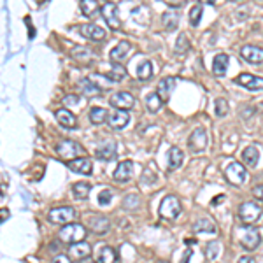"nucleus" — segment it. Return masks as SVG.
<instances>
[{
    "label": "nucleus",
    "instance_id": "nucleus-1",
    "mask_svg": "<svg viewBox=\"0 0 263 263\" xmlns=\"http://www.w3.org/2000/svg\"><path fill=\"white\" fill-rule=\"evenodd\" d=\"M58 239L62 240L63 244H76L81 242V240L86 239V228L81 223H69V225H63V228L58 232Z\"/></svg>",
    "mask_w": 263,
    "mask_h": 263
},
{
    "label": "nucleus",
    "instance_id": "nucleus-2",
    "mask_svg": "<svg viewBox=\"0 0 263 263\" xmlns=\"http://www.w3.org/2000/svg\"><path fill=\"white\" fill-rule=\"evenodd\" d=\"M48 219L53 225H69V223H74L77 219V212L70 205H63V207H56L49 211Z\"/></svg>",
    "mask_w": 263,
    "mask_h": 263
},
{
    "label": "nucleus",
    "instance_id": "nucleus-3",
    "mask_svg": "<svg viewBox=\"0 0 263 263\" xmlns=\"http://www.w3.org/2000/svg\"><path fill=\"white\" fill-rule=\"evenodd\" d=\"M261 205L258 204V202H242V204L239 205V218L242 223H246V225H253V223H256L258 219L261 218Z\"/></svg>",
    "mask_w": 263,
    "mask_h": 263
},
{
    "label": "nucleus",
    "instance_id": "nucleus-4",
    "mask_svg": "<svg viewBox=\"0 0 263 263\" xmlns=\"http://www.w3.org/2000/svg\"><path fill=\"white\" fill-rule=\"evenodd\" d=\"M181 211H183V207H181L179 198L176 195H167L160 204L158 214L165 219H176L181 214Z\"/></svg>",
    "mask_w": 263,
    "mask_h": 263
},
{
    "label": "nucleus",
    "instance_id": "nucleus-5",
    "mask_svg": "<svg viewBox=\"0 0 263 263\" xmlns=\"http://www.w3.org/2000/svg\"><path fill=\"white\" fill-rule=\"evenodd\" d=\"M239 230H240L239 242H240V246H242L244 249L253 251V249H256V247L260 246L261 237H260V232H258L254 226L246 225V226H240Z\"/></svg>",
    "mask_w": 263,
    "mask_h": 263
},
{
    "label": "nucleus",
    "instance_id": "nucleus-6",
    "mask_svg": "<svg viewBox=\"0 0 263 263\" xmlns=\"http://www.w3.org/2000/svg\"><path fill=\"white\" fill-rule=\"evenodd\" d=\"M225 177L230 184H233V186H242V184L246 183V177H247L246 167H244L240 162H232L225 169Z\"/></svg>",
    "mask_w": 263,
    "mask_h": 263
},
{
    "label": "nucleus",
    "instance_id": "nucleus-7",
    "mask_svg": "<svg viewBox=\"0 0 263 263\" xmlns=\"http://www.w3.org/2000/svg\"><path fill=\"white\" fill-rule=\"evenodd\" d=\"M56 155L63 160H74L79 155H84V149L77 142L67 139V141H62L60 144H56Z\"/></svg>",
    "mask_w": 263,
    "mask_h": 263
},
{
    "label": "nucleus",
    "instance_id": "nucleus-8",
    "mask_svg": "<svg viewBox=\"0 0 263 263\" xmlns=\"http://www.w3.org/2000/svg\"><path fill=\"white\" fill-rule=\"evenodd\" d=\"M235 84H240L246 90L249 91H263V77L260 76H253V74H240L239 77L233 79Z\"/></svg>",
    "mask_w": 263,
    "mask_h": 263
},
{
    "label": "nucleus",
    "instance_id": "nucleus-9",
    "mask_svg": "<svg viewBox=\"0 0 263 263\" xmlns=\"http://www.w3.org/2000/svg\"><path fill=\"white\" fill-rule=\"evenodd\" d=\"M188 146L193 153H202L207 148V134L204 128H195L188 139Z\"/></svg>",
    "mask_w": 263,
    "mask_h": 263
},
{
    "label": "nucleus",
    "instance_id": "nucleus-10",
    "mask_svg": "<svg viewBox=\"0 0 263 263\" xmlns=\"http://www.w3.org/2000/svg\"><path fill=\"white\" fill-rule=\"evenodd\" d=\"M100 13H102V16H104L105 23H107L112 30H118V28L121 27V21H119V14H118V7H116L112 2L102 6Z\"/></svg>",
    "mask_w": 263,
    "mask_h": 263
},
{
    "label": "nucleus",
    "instance_id": "nucleus-11",
    "mask_svg": "<svg viewBox=\"0 0 263 263\" xmlns=\"http://www.w3.org/2000/svg\"><path fill=\"white\" fill-rule=\"evenodd\" d=\"M111 105L119 111H128L135 105V98L128 91H118L111 97Z\"/></svg>",
    "mask_w": 263,
    "mask_h": 263
},
{
    "label": "nucleus",
    "instance_id": "nucleus-12",
    "mask_svg": "<svg viewBox=\"0 0 263 263\" xmlns=\"http://www.w3.org/2000/svg\"><path fill=\"white\" fill-rule=\"evenodd\" d=\"M88 228L93 233H97V235H105V233L111 230V221H109V218L100 214L90 216V219H88Z\"/></svg>",
    "mask_w": 263,
    "mask_h": 263
},
{
    "label": "nucleus",
    "instance_id": "nucleus-13",
    "mask_svg": "<svg viewBox=\"0 0 263 263\" xmlns=\"http://www.w3.org/2000/svg\"><path fill=\"white\" fill-rule=\"evenodd\" d=\"M240 56L251 65H261L263 63V49L258 46H244L240 49Z\"/></svg>",
    "mask_w": 263,
    "mask_h": 263
},
{
    "label": "nucleus",
    "instance_id": "nucleus-14",
    "mask_svg": "<svg viewBox=\"0 0 263 263\" xmlns=\"http://www.w3.org/2000/svg\"><path fill=\"white\" fill-rule=\"evenodd\" d=\"M67 165H69V169L72 170V172L83 174V176H90L91 169H93V165H91V160L86 158V156H79V158L70 160Z\"/></svg>",
    "mask_w": 263,
    "mask_h": 263
},
{
    "label": "nucleus",
    "instance_id": "nucleus-15",
    "mask_svg": "<svg viewBox=\"0 0 263 263\" xmlns=\"http://www.w3.org/2000/svg\"><path fill=\"white\" fill-rule=\"evenodd\" d=\"M107 123L112 130H121L130 123V116L126 111H119V109H116L114 112H111V114L107 116Z\"/></svg>",
    "mask_w": 263,
    "mask_h": 263
},
{
    "label": "nucleus",
    "instance_id": "nucleus-16",
    "mask_svg": "<svg viewBox=\"0 0 263 263\" xmlns=\"http://www.w3.org/2000/svg\"><path fill=\"white\" fill-rule=\"evenodd\" d=\"M81 35L88 41H93V42H98V41H104L105 39V30L98 25H83L81 27Z\"/></svg>",
    "mask_w": 263,
    "mask_h": 263
},
{
    "label": "nucleus",
    "instance_id": "nucleus-17",
    "mask_svg": "<svg viewBox=\"0 0 263 263\" xmlns=\"http://www.w3.org/2000/svg\"><path fill=\"white\" fill-rule=\"evenodd\" d=\"M132 174H134V163H132L130 160H125V162H121L116 167L112 177H114V181H118V183H126V181H130Z\"/></svg>",
    "mask_w": 263,
    "mask_h": 263
},
{
    "label": "nucleus",
    "instance_id": "nucleus-18",
    "mask_svg": "<svg viewBox=\"0 0 263 263\" xmlns=\"http://www.w3.org/2000/svg\"><path fill=\"white\" fill-rule=\"evenodd\" d=\"M93 249L88 242L81 240V242H76V244H70V249H69V254L76 260H83V258H90Z\"/></svg>",
    "mask_w": 263,
    "mask_h": 263
},
{
    "label": "nucleus",
    "instance_id": "nucleus-19",
    "mask_svg": "<svg viewBox=\"0 0 263 263\" xmlns=\"http://www.w3.org/2000/svg\"><path fill=\"white\" fill-rule=\"evenodd\" d=\"M98 160L102 162H109V160L116 158V142L114 141H105L104 144H100L95 151Z\"/></svg>",
    "mask_w": 263,
    "mask_h": 263
},
{
    "label": "nucleus",
    "instance_id": "nucleus-20",
    "mask_svg": "<svg viewBox=\"0 0 263 263\" xmlns=\"http://www.w3.org/2000/svg\"><path fill=\"white\" fill-rule=\"evenodd\" d=\"M116 251L111 246L102 244L100 247H97L95 251V263H116Z\"/></svg>",
    "mask_w": 263,
    "mask_h": 263
},
{
    "label": "nucleus",
    "instance_id": "nucleus-21",
    "mask_svg": "<svg viewBox=\"0 0 263 263\" xmlns=\"http://www.w3.org/2000/svg\"><path fill=\"white\" fill-rule=\"evenodd\" d=\"M174 88H176V79L174 77H165L158 83V90H156V95H158L162 100H169L170 95H172Z\"/></svg>",
    "mask_w": 263,
    "mask_h": 263
},
{
    "label": "nucleus",
    "instance_id": "nucleus-22",
    "mask_svg": "<svg viewBox=\"0 0 263 263\" xmlns=\"http://www.w3.org/2000/svg\"><path fill=\"white\" fill-rule=\"evenodd\" d=\"M193 230L197 233H212V235H216L218 233V226H216V223L212 221L211 218H200L195 221L193 225Z\"/></svg>",
    "mask_w": 263,
    "mask_h": 263
},
{
    "label": "nucleus",
    "instance_id": "nucleus-23",
    "mask_svg": "<svg viewBox=\"0 0 263 263\" xmlns=\"http://www.w3.org/2000/svg\"><path fill=\"white\" fill-rule=\"evenodd\" d=\"M228 55H225V53H219V55L214 56V62H212V72H214V76L221 77L226 74V70H228Z\"/></svg>",
    "mask_w": 263,
    "mask_h": 263
},
{
    "label": "nucleus",
    "instance_id": "nucleus-24",
    "mask_svg": "<svg viewBox=\"0 0 263 263\" xmlns=\"http://www.w3.org/2000/svg\"><path fill=\"white\" fill-rule=\"evenodd\" d=\"M56 121L62 126H65V128H76L77 126L76 116H74L69 109H58V111H56Z\"/></svg>",
    "mask_w": 263,
    "mask_h": 263
},
{
    "label": "nucleus",
    "instance_id": "nucleus-25",
    "mask_svg": "<svg viewBox=\"0 0 263 263\" xmlns=\"http://www.w3.org/2000/svg\"><path fill=\"white\" fill-rule=\"evenodd\" d=\"M184 162V155L177 146H172L169 149V163H167V170H176L183 165Z\"/></svg>",
    "mask_w": 263,
    "mask_h": 263
},
{
    "label": "nucleus",
    "instance_id": "nucleus-26",
    "mask_svg": "<svg viewBox=\"0 0 263 263\" xmlns=\"http://www.w3.org/2000/svg\"><path fill=\"white\" fill-rule=\"evenodd\" d=\"M258 160H260V153H258L256 146H247L242 151V165L254 169V167L258 165Z\"/></svg>",
    "mask_w": 263,
    "mask_h": 263
},
{
    "label": "nucleus",
    "instance_id": "nucleus-27",
    "mask_svg": "<svg viewBox=\"0 0 263 263\" xmlns=\"http://www.w3.org/2000/svg\"><path fill=\"white\" fill-rule=\"evenodd\" d=\"M130 49H132V46L128 44V42H125V41L119 42V44L111 51V60L112 62H116V63H119L121 60H125L126 56H128Z\"/></svg>",
    "mask_w": 263,
    "mask_h": 263
},
{
    "label": "nucleus",
    "instance_id": "nucleus-28",
    "mask_svg": "<svg viewBox=\"0 0 263 263\" xmlns=\"http://www.w3.org/2000/svg\"><path fill=\"white\" fill-rule=\"evenodd\" d=\"M179 13L177 11H167L165 14H163V27L167 28L169 32L176 30L177 25H179Z\"/></svg>",
    "mask_w": 263,
    "mask_h": 263
},
{
    "label": "nucleus",
    "instance_id": "nucleus-29",
    "mask_svg": "<svg viewBox=\"0 0 263 263\" xmlns=\"http://www.w3.org/2000/svg\"><path fill=\"white\" fill-rule=\"evenodd\" d=\"M107 116H109L107 109H104V107H93L90 111V121L93 123V125H102V123L107 121Z\"/></svg>",
    "mask_w": 263,
    "mask_h": 263
},
{
    "label": "nucleus",
    "instance_id": "nucleus-30",
    "mask_svg": "<svg viewBox=\"0 0 263 263\" xmlns=\"http://www.w3.org/2000/svg\"><path fill=\"white\" fill-rule=\"evenodd\" d=\"M91 186L88 183H76L72 186V195L77 198V200H86L90 197Z\"/></svg>",
    "mask_w": 263,
    "mask_h": 263
},
{
    "label": "nucleus",
    "instance_id": "nucleus-31",
    "mask_svg": "<svg viewBox=\"0 0 263 263\" xmlns=\"http://www.w3.org/2000/svg\"><path fill=\"white\" fill-rule=\"evenodd\" d=\"M79 88H83V93L86 95V97H97V95H100V88L91 79H81Z\"/></svg>",
    "mask_w": 263,
    "mask_h": 263
},
{
    "label": "nucleus",
    "instance_id": "nucleus-32",
    "mask_svg": "<svg viewBox=\"0 0 263 263\" xmlns=\"http://www.w3.org/2000/svg\"><path fill=\"white\" fill-rule=\"evenodd\" d=\"M125 76H126L125 67H123L121 63H114L112 69H111V72H109L105 77H107L109 81H112V83H119V81L125 79Z\"/></svg>",
    "mask_w": 263,
    "mask_h": 263
},
{
    "label": "nucleus",
    "instance_id": "nucleus-33",
    "mask_svg": "<svg viewBox=\"0 0 263 263\" xmlns=\"http://www.w3.org/2000/svg\"><path fill=\"white\" fill-rule=\"evenodd\" d=\"M162 105H163V100L156 93H149L148 97H146V107H148L149 112H158L160 109H162Z\"/></svg>",
    "mask_w": 263,
    "mask_h": 263
},
{
    "label": "nucleus",
    "instance_id": "nucleus-34",
    "mask_svg": "<svg viewBox=\"0 0 263 263\" xmlns=\"http://www.w3.org/2000/svg\"><path fill=\"white\" fill-rule=\"evenodd\" d=\"M72 58L79 60V62H90L93 58V53L90 51L88 48H83V46H76L72 49Z\"/></svg>",
    "mask_w": 263,
    "mask_h": 263
},
{
    "label": "nucleus",
    "instance_id": "nucleus-35",
    "mask_svg": "<svg viewBox=\"0 0 263 263\" xmlns=\"http://www.w3.org/2000/svg\"><path fill=\"white\" fill-rule=\"evenodd\" d=\"M151 76H153V63L151 62L141 63V65H139V69H137V77H139V79L148 81V79H151Z\"/></svg>",
    "mask_w": 263,
    "mask_h": 263
},
{
    "label": "nucleus",
    "instance_id": "nucleus-36",
    "mask_svg": "<svg viewBox=\"0 0 263 263\" xmlns=\"http://www.w3.org/2000/svg\"><path fill=\"white\" fill-rule=\"evenodd\" d=\"M139 205H141V197L139 195L130 193L123 198V209H126V211H135V209H139Z\"/></svg>",
    "mask_w": 263,
    "mask_h": 263
},
{
    "label": "nucleus",
    "instance_id": "nucleus-37",
    "mask_svg": "<svg viewBox=\"0 0 263 263\" xmlns=\"http://www.w3.org/2000/svg\"><path fill=\"white\" fill-rule=\"evenodd\" d=\"M219 251H221V246H219V242H209L207 246H205V256H207L209 261H216L219 256Z\"/></svg>",
    "mask_w": 263,
    "mask_h": 263
},
{
    "label": "nucleus",
    "instance_id": "nucleus-38",
    "mask_svg": "<svg viewBox=\"0 0 263 263\" xmlns=\"http://www.w3.org/2000/svg\"><path fill=\"white\" fill-rule=\"evenodd\" d=\"M81 11L84 16H91L98 11V2L97 0H81Z\"/></svg>",
    "mask_w": 263,
    "mask_h": 263
},
{
    "label": "nucleus",
    "instance_id": "nucleus-39",
    "mask_svg": "<svg viewBox=\"0 0 263 263\" xmlns=\"http://www.w3.org/2000/svg\"><path fill=\"white\" fill-rule=\"evenodd\" d=\"M149 9L148 7H144V6H141V7H137V9H134L132 11V16H134V20L137 21H141V16H144V20H142V25H148L149 23Z\"/></svg>",
    "mask_w": 263,
    "mask_h": 263
},
{
    "label": "nucleus",
    "instance_id": "nucleus-40",
    "mask_svg": "<svg viewBox=\"0 0 263 263\" xmlns=\"http://www.w3.org/2000/svg\"><path fill=\"white\" fill-rule=\"evenodd\" d=\"M202 13H204V7L202 6H195L193 9L190 11V25L191 27H198V25H200Z\"/></svg>",
    "mask_w": 263,
    "mask_h": 263
},
{
    "label": "nucleus",
    "instance_id": "nucleus-41",
    "mask_svg": "<svg viewBox=\"0 0 263 263\" xmlns=\"http://www.w3.org/2000/svg\"><path fill=\"white\" fill-rule=\"evenodd\" d=\"M214 109H216V116L223 118V116L228 114V102H226L225 98H218L214 104Z\"/></svg>",
    "mask_w": 263,
    "mask_h": 263
},
{
    "label": "nucleus",
    "instance_id": "nucleus-42",
    "mask_svg": "<svg viewBox=\"0 0 263 263\" xmlns=\"http://www.w3.org/2000/svg\"><path fill=\"white\" fill-rule=\"evenodd\" d=\"M188 48H190V44H188L186 35H179V37H177V44H176V53L177 55H184V53L188 51Z\"/></svg>",
    "mask_w": 263,
    "mask_h": 263
},
{
    "label": "nucleus",
    "instance_id": "nucleus-43",
    "mask_svg": "<svg viewBox=\"0 0 263 263\" xmlns=\"http://www.w3.org/2000/svg\"><path fill=\"white\" fill-rule=\"evenodd\" d=\"M112 200V191L111 190H102L97 197V202L100 205H109V202Z\"/></svg>",
    "mask_w": 263,
    "mask_h": 263
},
{
    "label": "nucleus",
    "instance_id": "nucleus-44",
    "mask_svg": "<svg viewBox=\"0 0 263 263\" xmlns=\"http://www.w3.org/2000/svg\"><path fill=\"white\" fill-rule=\"evenodd\" d=\"M77 102H79L77 95H67V97L63 98V104L65 105H77Z\"/></svg>",
    "mask_w": 263,
    "mask_h": 263
},
{
    "label": "nucleus",
    "instance_id": "nucleus-45",
    "mask_svg": "<svg viewBox=\"0 0 263 263\" xmlns=\"http://www.w3.org/2000/svg\"><path fill=\"white\" fill-rule=\"evenodd\" d=\"M51 263H70V258L67 254H56Z\"/></svg>",
    "mask_w": 263,
    "mask_h": 263
},
{
    "label": "nucleus",
    "instance_id": "nucleus-46",
    "mask_svg": "<svg viewBox=\"0 0 263 263\" xmlns=\"http://www.w3.org/2000/svg\"><path fill=\"white\" fill-rule=\"evenodd\" d=\"M253 195L256 198H260V200H263V184H258L256 188L253 190Z\"/></svg>",
    "mask_w": 263,
    "mask_h": 263
},
{
    "label": "nucleus",
    "instance_id": "nucleus-47",
    "mask_svg": "<svg viewBox=\"0 0 263 263\" xmlns=\"http://www.w3.org/2000/svg\"><path fill=\"white\" fill-rule=\"evenodd\" d=\"M7 218H9V211L7 209H0V223H4Z\"/></svg>",
    "mask_w": 263,
    "mask_h": 263
},
{
    "label": "nucleus",
    "instance_id": "nucleus-48",
    "mask_svg": "<svg viewBox=\"0 0 263 263\" xmlns=\"http://www.w3.org/2000/svg\"><path fill=\"white\" fill-rule=\"evenodd\" d=\"M169 4L172 7H181L183 4H186V0H169Z\"/></svg>",
    "mask_w": 263,
    "mask_h": 263
},
{
    "label": "nucleus",
    "instance_id": "nucleus-49",
    "mask_svg": "<svg viewBox=\"0 0 263 263\" xmlns=\"http://www.w3.org/2000/svg\"><path fill=\"white\" fill-rule=\"evenodd\" d=\"M191 254H193V251H191V249H188V251H186V253H184V260H183V261H181V263H188V261H190Z\"/></svg>",
    "mask_w": 263,
    "mask_h": 263
},
{
    "label": "nucleus",
    "instance_id": "nucleus-50",
    "mask_svg": "<svg viewBox=\"0 0 263 263\" xmlns=\"http://www.w3.org/2000/svg\"><path fill=\"white\" fill-rule=\"evenodd\" d=\"M237 263H253V258L251 256H242V258H239V261Z\"/></svg>",
    "mask_w": 263,
    "mask_h": 263
},
{
    "label": "nucleus",
    "instance_id": "nucleus-51",
    "mask_svg": "<svg viewBox=\"0 0 263 263\" xmlns=\"http://www.w3.org/2000/svg\"><path fill=\"white\" fill-rule=\"evenodd\" d=\"M221 200H225V195H219V197H216L212 204H214V205H219V204H221Z\"/></svg>",
    "mask_w": 263,
    "mask_h": 263
},
{
    "label": "nucleus",
    "instance_id": "nucleus-52",
    "mask_svg": "<svg viewBox=\"0 0 263 263\" xmlns=\"http://www.w3.org/2000/svg\"><path fill=\"white\" fill-rule=\"evenodd\" d=\"M200 4H216V0H200Z\"/></svg>",
    "mask_w": 263,
    "mask_h": 263
},
{
    "label": "nucleus",
    "instance_id": "nucleus-53",
    "mask_svg": "<svg viewBox=\"0 0 263 263\" xmlns=\"http://www.w3.org/2000/svg\"><path fill=\"white\" fill-rule=\"evenodd\" d=\"M156 263H169V261H165V260H158Z\"/></svg>",
    "mask_w": 263,
    "mask_h": 263
},
{
    "label": "nucleus",
    "instance_id": "nucleus-54",
    "mask_svg": "<svg viewBox=\"0 0 263 263\" xmlns=\"http://www.w3.org/2000/svg\"><path fill=\"white\" fill-rule=\"evenodd\" d=\"M112 2H119V0H112Z\"/></svg>",
    "mask_w": 263,
    "mask_h": 263
},
{
    "label": "nucleus",
    "instance_id": "nucleus-55",
    "mask_svg": "<svg viewBox=\"0 0 263 263\" xmlns=\"http://www.w3.org/2000/svg\"><path fill=\"white\" fill-rule=\"evenodd\" d=\"M77 263H81V261H77Z\"/></svg>",
    "mask_w": 263,
    "mask_h": 263
}]
</instances>
